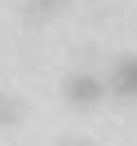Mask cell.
I'll list each match as a JSON object with an SVG mask.
<instances>
[{"instance_id": "2", "label": "cell", "mask_w": 137, "mask_h": 146, "mask_svg": "<svg viewBox=\"0 0 137 146\" xmlns=\"http://www.w3.org/2000/svg\"><path fill=\"white\" fill-rule=\"evenodd\" d=\"M106 89H111V98H119V102H137V53H124V58L111 62Z\"/></svg>"}, {"instance_id": "1", "label": "cell", "mask_w": 137, "mask_h": 146, "mask_svg": "<svg viewBox=\"0 0 137 146\" xmlns=\"http://www.w3.org/2000/svg\"><path fill=\"white\" fill-rule=\"evenodd\" d=\"M62 98L71 102V106H97L102 98H111V89H106V75H97V71H71L66 75V84H62Z\"/></svg>"}]
</instances>
